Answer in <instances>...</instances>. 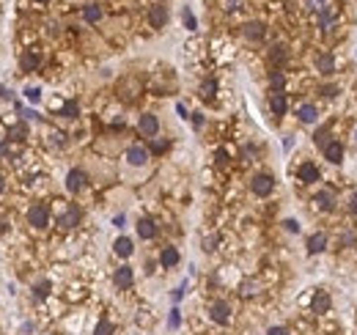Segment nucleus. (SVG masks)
Segmentation results:
<instances>
[{"instance_id":"f03ea898","label":"nucleus","mask_w":357,"mask_h":335,"mask_svg":"<svg viewBox=\"0 0 357 335\" xmlns=\"http://www.w3.org/2000/svg\"><path fill=\"white\" fill-rule=\"evenodd\" d=\"M209 316H212L214 324H228L231 322V305L226 300H214L209 305Z\"/></svg>"},{"instance_id":"a878e982","label":"nucleus","mask_w":357,"mask_h":335,"mask_svg":"<svg viewBox=\"0 0 357 335\" xmlns=\"http://www.w3.org/2000/svg\"><path fill=\"white\" fill-rule=\"evenodd\" d=\"M214 94H217V82L214 80H203L201 82V96L203 99H214Z\"/></svg>"},{"instance_id":"2f4dec72","label":"nucleus","mask_w":357,"mask_h":335,"mask_svg":"<svg viewBox=\"0 0 357 335\" xmlns=\"http://www.w3.org/2000/svg\"><path fill=\"white\" fill-rule=\"evenodd\" d=\"M269 58H272L275 64H283V61H286V47H283V44H278V47H272V53H269Z\"/></svg>"},{"instance_id":"c85d7f7f","label":"nucleus","mask_w":357,"mask_h":335,"mask_svg":"<svg viewBox=\"0 0 357 335\" xmlns=\"http://www.w3.org/2000/svg\"><path fill=\"white\" fill-rule=\"evenodd\" d=\"M77 113H80V107L74 105V102H66V105L60 107V116H66V118H77Z\"/></svg>"},{"instance_id":"c756f323","label":"nucleus","mask_w":357,"mask_h":335,"mask_svg":"<svg viewBox=\"0 0 357 335\" xmlns=\"http://www.w3.org/2000/svg\"><path fill=\"white\" fill-rule=\"evenodd\" d=\"M47 294H50V280H42L39 286L33 288V297H36V300H44Z\"/></svg>"},{"instance_id":"4c0bfd02","label":"nucleus","mask_w":357,"mask_h":335,"mask_svg":"<svg viewBox=\"0 0 357 335\" xmlns=\"http://www.w3.org/2000/svg\"><path fill=\"white\" fill-rule=\"evenodd\" d=\"M355 239H357V234H355V231H346V234H341V245H352Z\"/></svg>"},{"instance_id":"dca6fc26","label":"nucleus","mask_w":357,"mask_h":335,"mask_svg":"<svg viewBox=\"0 0 357 335\" xmlns=\"http://www.w3.org/2000/svg\"><path fill=\"white\" fill-rule=\"evenodd\" d=\"M113 250H116V256H121V259H129L132 250H135V245H132L129 236H119V239H116V245H113Z\"/></svg>"},{"instance_id":"412c9836","label":"nucleus","mask_w":357,"mask_h":335,"mask_svg":"<svg viewBox=\"0 0 357 335\" xmlns=\"http://www.w3.org/2000/svg\"><path fill=\"white\" fill-rule=\"evenodd\" d=\"M324 247H327V236H324V234H313V236H308V253H310V256L321 253Z\"/></svg>"},{"instance_id":"f704fd0d","label":"nucleus","mask_w":357,"mask_h":335,"mask_svg":"<svg viewBox=\"0 0 357 335\" xmlns=\"http://www.w3.org/2000/svg\"><path fill=\"white\" fill-rule=\"evenodd\" d=\"M168 324H171V330H176L178 324H181V316H178V308H173V311H171V319H168Z\"/></svg>"},{"instance_id":"20e7f679","label":"nucleus","mask_w":357,"mask_h":335,"mask_svg":"<svg viewBox=\"0 0 357 335\" xmlns=\"http://www.w3.org/2000/svg\"><path fill=\"white\" fill-rule=\"evenodd\" d=\"M250 190H253L258 198H267V195H272V190H275V179L269 176V173H258V176L253 179V184H250Z\"/></svg>"},{"instance_id":"7c9ffc66","label":"nucleus","mask_w":357,"mask_h":335,"mask_svg":"<svg viewBox=\"0 0 357 335\" xmlns=\"http://www.w3.org/2000/svg\"><path fill=\"white\" fill-rule=\"evenodd\" d=\"M94 335H113V324L107 322V319H102V322H99V324H96Z\"/></svg>"},{"instance_id":"9d476101","label":"nucleus","mask_w":357,"mask_h":335,"mask_svg":"<svg viewBox=\"0 0 357 335\" xmlns=\"http://www.w3.org/2000/svg\"><path fill=\"white\" fill-rule=\"evenodd\" d=\"M269 110L275 113V116H286V110H289V99H286L283 91H275L272 96H269Z\"/></svg>"},{"instance_id":"ea45409f","label":"nucleus","mask_w":357,"mask_h":335,"mask_svg":"<svg viewBox=\"0 0 357 335\" xmlns=\"http://www.w3.org/2000/svg\"><path fill=\"white\" fill-rule=\"evenodd\" d=\"M217 162H220V165L228 162V151H226V148H217Z\"/></svg>"},{"instance_id":"0eeeda50","label":"nucleus","mask_w":357,"mask_h":335,"mask_svg":"<svg viewBox=\"0 0 357 335\" xmlns=\"http://www.w3.org/2000/svg\"><path fill=\"white\" fill-rule=\"evenodd\" d=\"M149 157H151V151L146 146H129V148H126V162L135 165V168L146 165V162H149Z\"/></svg>"},{"instance_id":"2eb2a0df","label":"nucleus","mask_w":357,"mask_h":335,"mask_svg":"<svg viewBox=\"0 0 357 335\" xmlns=\"http://www.w3.org/2000/svg\"><path fill=\"white\" fill-rule=\"evenodd\" d=\"M316 69H319L321 74H333V71H335V58H333V53H321L319 58H316Z\"/></svg>"},{"instance_id":"09e8293b","label":"nucleus","mask_w":357,"mask_h":335,"mask_svg":"<svg viewBox=\"0 0 357 335\" xmlns=\"http://www.w3.org/2000/svg\"><path fill=\"white\" fill-rule=\"evenodd\" d=\"M0 154H8V143L3 140V137H0Z\"/></svg>"},{"instance_id":"a211bd4d","label":"nucleus","mask_w":357,"mask_h":335,"mask_svg":"<svg viewBox=\"0 0 357 335\" xmlns=\"http://www.w3.org/2000/svg\"><path fill=\"white\" fill-rule=\"evenodd\" d=\"M330 305H333V300H330L327 291H316L313 294V313H327Z\"/></svg>"},{"instance_id":"bb28decb","label":"nucleus","mask_w":357,"mask_h":335,"mask_svg":"<svg viewBox=\"0 0 357 335\" xmlns=\"http://www.w3.org/2000/svg\"><path fill=\"white\" fill-rule=\"evenodd\" d=\"M269 85H272L275 91H280V88H283V85H286V77H283V71H278V69H275V71H269Z\"/></svg>"},{"instance_id":"b1692460","label":"nucleus","mask_w":357,"mask_h":335,"mask_svg":"<svg viewBox=\"0 0 357 335\" xmlns=\"http://www.w3.org/2000/svg\"><path fill=\"white\" fill-rule=\"evenodd\" d=\"M83 17H85V22H99L102 19V6H96V3H91V6H85L83 8Z\"/></svg>"},{"instance_id":"864d4df0","label":"nucleus","mask_w":357,"mask_h":335,"mask_svg":"<svg viewBox=\"0 0 357 335\" xmlns=\"http://www.w3.org/2000/svg\"><path fill=\"white\" fill-rule=\"evenodd\" d=\"M160 3H162V0H160Z\"/></svg>"},{"instance_id":"6e6552de","label":"nucleus","mask_w":357,"mask_h":335,"mask_svg":"<svg viewBox=\"0 0 357 335\" xmlns=\"http://www.w3.org/2000/svg\"><path fill=\"white\" fill-rule=\"evenodd\" d=\"M297 179H299L302 184H313V182H319V179H321V171L316 168L313 162H302V165L297 168Z\"/></svg>"},{"instance_id":"1a4fd4ad","label":"nucleus","mask_w":357,"mask_h":335,"mask_svg":"<svg viewBox=\"0 0 357 335\" xmlns=\"http://www.w3.org/2000/svg\"><path fill=\"white\" fill-rule=\"evenodd\" d=\"M321 151H324V159H327V162H333V165L344 162V143L341 140H330Z\"/></svg>"},{"instance_id":"603ef678","label":"nucleus","mask_w":357,"mask_h":335,"mask_svg":"<svg viewBox=\"0 0 357 335\" xmlns=\"http://www.w3.org/2000/svg\"><path fill=\"white\" fill-rule=\"evenodd\" d=\"M36 3H50V0H36Z\"/></svg>"},{"instance_id":"e433bc0d","label":"nucleus","mask_w":357,"mask_h":335,"mask_svg":"<svg viewBox=\"0 0 357 335\" xmlns=\"http://www.w3.org/2000/svg\"><path fill=\"white\" fill-rule=\"evenodd\" d=\"M214 245H217V236H206V239H203V250H206V253H212Z\"/></svg>"},{"instance_id":"f257e3e1","label":"nucleus","mask_w":357,"mask_h":335,"mask_svg":"<svg viewBox=\"0 0 357 335\" xmlns=\"http://www.w3.org/2000/svg\"><path fill=\"white\" fill-rule=\"evenodd\" d=\"M28 223L33 225V228H47L50 225V209L47 203H33L28 209Z\"/></svg>"},{"instance_id":"39448f33","label":"nucleus","mask_w":357,"mask_h":335,"mask_svg":"<svg viewBox=\"0 0 357 335\" xmlns=\"http://www.w3.org/2000/svg\"><path fill=\"white\" fill-rule=\"evenodd\" d=\"M85 184H88L85 171H80V168H71V171L66 173V190H69V193H80Z\"/></svg>"},{"instance_id":"7ed1b4c3","label":"nucleus","mask_w":357,"mask_h":335,"mask_svg":"<svg viewBox=\"0 0 357 335\" xmlns=\"http://www.w3.org/2000/svg\"><path fill=\"white\" fill-rule=\"evenodd\" d=\"M137 132H140L143 137H157V132H160V121H157L154 113H143L140 121H137Z\"/></svg>"},{"instance_id":"f3484780","label":"nucleus","mask_w":357,"mask_h":335,"mask_svg":"<svg viewBox=\"0 0 357 335\" xmlns=\"http://www.w3.org/2000/svg\"><path fill=\"white\" fill-rule=\"evenodd\" d=\"M178 259H181V256H178L176 247H162V253H160V264L165 267V269L176 267V264H178Z\"/></svg>"},{"instance_id":"c9c22d12","label":"nucleus","mask_w":357,"mask_h":335,"mask_svg":"<svg viewBox=\"0 0 357 335\" xmlns=\"http://www.w3.org/2000/svg\"><path fill=\"white\" fill-rule=\"evenodd\" d=\"M25 99H28V102H39V99H42V91H39V88H28V91H25Z\"/></svg>"},{"instance_id":"72a5a7b5","label":"nucleus","mask_w":357,"mask_h":335,"mask_svg":"<svg viewBox=\"0 0 357 335\" xmlns=\"http://www.w3.org/2000/svg\"><path fill=\"white\" fill-rule=\"evenodd\" d=\"M168 148V140H157V137H151V151L154 154H162Z\"/></svg>"},{"instance_id":"6ab92c4d","label":"nucleus","mask_w":357,"mask_h":335,"mask_svg":"<svg viewBox=\"0 0 357 335\" xmlns=\"http://www.w3.org/2000/svg\"><path fill=\"white\" fill-rule=\"evenodd\" d=\"M25 137H28V124H25V121H17V124H11V127H8V140L22 143Z\"/></svg>"},{"instance_id":"3c124183","label":"nucleus","mask_w":357,"mask_h":335,"mask_svg":"<svg viewBox=\"0 0 357 335\" xmlns=\"http://www.w3.org/2000/svg\"><path fill=\"white\" fill-rule=\"evenodd\" d=\"M6 96H8V94H6V88H3V85H0V99H6Z\"/></svg>"},{"instance_id":"a18cd8bd","label":"nucleus","mask_w":357,"mask_h":335,"mask_svg":"<svg viewBox=\"0 0 357 335\" xmlns=\"http://www.w3.org/2000/svg\"><path fill=\"white\" fill-rule=\"evenodd\" d=\"M283 225H286V231H299V225H297V223H294V220H286V223H283Z\"/></svg>"},{"instance_id":"4be33fe9","label":"nucleus","mask_w":357,"mask_h":335,"mask_svg":"<svg viewBox=\"0 0 357 335\" xmlns=\"http://www.w3.org/2000/svg\"><path fill=\"white\" fill-rule=\"evenodd\" d=\"M39 64H42V55H39V53H33V50H28V53L22 55V61H19L22 71H33Z\"/></svg>"},{"instance_id":"de8ad7c7","label":"nucleus","mask_w":357,"mask_h":335,"mask_svg":"<svg viewBox=\"0 0 357 335\" xmlns=\"http://www.w3.org/2000/svg\"><path fill=\"white\" fill-rule=\"evenodd\" d=\"M176 113H178L181 118H190V116H187V107H184V105H176Z\"/></svg>"},{"instance_id":"8fccbe9b","label":"nucleus","mask_w":357,"mask_h":335,"mask_svg":"<svg viewBox=\"0 0 357 335\" xmlns=\"http://www.w3.org/2000/svg\"><path fill=\"white\" fill-rule=\"evenodd\" d=\"M3 190H6V179L0 176V195H3Z\"/></svg>"},{"instance_id":"473e14b6","label":"nucleus","mask_w":357,"mask_h":335,"mask_svg":"<svg viewBox=\"0 0 357 335\" xmlns=\"http://www.w3.org/2000/svg\"><path fill=\"white\" fill-rule=\"evenodd\" d=\"M305 6H308L310 8V11H324V8H327L330 6V3H327V0H305Z\"/></svg>"},{"instance_id":"58836bf2","label":"nucleus","mask_w":357,"mask_h":335,"mask_svg":"<svg viewBox=\"0 0 357 335\" xmlns=\"http://www.w3.org/2000/svg\"><path fill=\"white\" fill-rule=\"evenodd\" d=\"M239 3H242V0H226V3H223V8H226V11H237Z\"/></svg>"},{"instance_id":"aec40b11","label":"nucleus","mask_w":357,"mask_h":335,"mask_svg":"<svg viewBox=\"0 0 357 335\" xmlns=\"http://www.w3.org/2000/svg\"><path fill=\"white\" fill-rule=\"evenodd\" d=\"M244 36H247L250 41H261L264 36H267V28H264L261 22H247L244 25Z\"/></svg>"},{"instance_id":"423d86ee","label":"nucleus","mask_w":357,"mask_h":335,"mask_svg":"<svg viewBox=\"0 0 357 335\" xmlns=\"http://www.w3.org/2000/svg\"><path fill=\"white\" fill-rule=\"evenodd\" d=\"M149 25L157 28V30L168 25V6L165 3H154V6L149 8Z\"/></svg>"},{"instance_id":"cd10ccee","label":"nucleus","mask_w":357,"mask_h":335,"mask_svg":"<svg viewBox=\"0 0 357 335\" xmlns=\"http://www.w3.org/2000/svg\"><path fill=\"white\" fill-rule=\"evenodd\" d=\"M181 19H184V28H187V30H195V28H198L195 14H192L190 8H184V11H181Z\"/></svg>"},{"instance_id":"9b49d317","label":"nucleus","mask_w":357,"mask_h":335,"mask_svg":"<svg viewBox=\"0 0 357 335\" xmlns=\"http://www.w3.org/2000/svg\"><path fill=\"white\" fill-rule=\"evenodd\" d=\"M77 223H80V209H77V206H69V209H66V212L58 217V225H60L63 231L74 228Z\"/></svg>"},{"instance_id":"c03bdc74","label":"nucleus","mask_w":357,"mask_h":335,"mask_svg":"<svg viewBox=\"0 0 357 335\" xmlns=\"http://www.w3.org/2000/svg\"><path fill=\"white\" fill-rule=\"evenodd\" d=\"M124 223H126V217H124V214H119V217L113 220V225H116V228H124Z\"/></svg>"},{"instance_id":"4468645a","label":"nucleus","mask_w":357,"mask_h":335,"mask_svg":"<svg viewBox=\"0 0 357 335\" xmlns=\"http://www.w3.org/2000/svg\"><path fill=\"white\" fill-rule=\"evenodd\" d=\"M297 118H299L302 124H316V118H319V110H316V105H308V102H305V105L297 107Z\"/></svg>"},{"instance_id":"5701e85b","label":"nucleus","mask_w":357,"mask_h":335,"mask_svg":"<svg viewBox=\"0 0 357 335\" xmlns=\"http://www.w3.org/2000/svg\"><path fill=\"white\" fill-rule=\"evenodd\" d=\"M313 203H316V209H321V212H333V195H330V193H319V195H316V198H313Z\"/></svg>"},{"instance_id":"79ce46f5","label":"nucleus","mask_w":357,"mask_h":335,"mask_svg":"<svg viewBox=\"0 0 357 335\" xmlns=\"http://www.w3.org/2000/svg\"><path fill=\"white\" fill-rule=\"evenodd\" d=\"M267 335H289V330H286V327H269Z\"/></svg>"},{"instance_id":"49530a36","label":"nucleus","mask_w":357,"mask_h":335,"mask_svg":"<svg viewBox=\"0 0 357 335\" xmlns=\"http://www.w3.org/2000/svg\"><path fill=\"white\" fill-rule=\"evenodd\" d=\"M338 94V88H335V85H327V88H324V96H335Z\"/></svg>"},{"instance_id":"393cba45","label":"nucleus","mask_w":357,"mask_h":335,"mask_svg":"<svg viewBox=\"0 0 357 335\" xmlns=\"http://www.w3.org/2000/svg\"><path fill=\"white\" fill-rule=\"evenodd\" d=\"M330 140H333V137H330V130H327V127H321V130L313 132V143H316L319 148H324Z\"/></svg>"},{"instance_id":"37998d69","label":"nucleus","mask_w":357,"mask_h":335,"mask_svg":"<svg viewBox=\"0 0 357 335\" xmlns=\"http://www.w3.org/2000/svg\"><path fill=\"white\" fill-rule=\"evenodd\" d=\"M192 124H195V130H201V127H203V116H201V113H192Z\"/></svg>"},{"instance_id":"ddd939ff","label":"nucleus","mask_w":357,"mask_h":335,"mask_svg":"<svg viewBox=\"0 0 357 335\" xmlns=\"http://www.w3.org/2000/svg\"><path fill=\"white\" fill-rule=\"evenodd\" d=\"M137 236H140V239H154V236H157V225H154V220H151V217L137 220Z\"/></svg>"},{"instance_id":"f8f14e48","label":"nucleus","mask_w":357,"mask_h":335,"mask_svg":"<svg viewBox=\"0 0 357 335\" xmlns=\"http://www.w3.org/2000/svg\"><path fill=\"white\" fill-rule=\"evenodd\" d=\"M132 280H135V272H132V267H119V269H116V275H113V283L119 288H129L132 286Z\"/></svg>"},{"instance_id":"a19ab883","label":"nucleus","mask_w":357,"mask_h":335,"mask_svg":"<svg viewBox=\"0 0 357 335\" xmlns=\"http://www.w3.org/2000/svg\"><path fill=\"white\" fill-rule=\"evenodd\" d=\"M349 212L357 214V193H352V198H349Z\"/></svg>"}]
</instances>
